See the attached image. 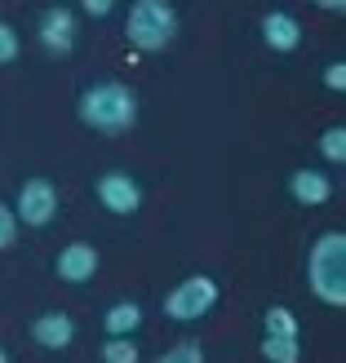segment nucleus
Returning a JSON list of instances; mask_svg holds the SVG:
<instances>
[{
	"instance_id": "obj_1",
	"label": "nucleus",
	"mask_w": 346,
	"mask_h": 363,
	"mask_svg": "<svg viewBox=\"0 0 346 363\" xmlns=\"http://www.w3.org/2000/svg\"><path fill=\"white\" fill-rule=\"evenodd\" d=\"M76 116L94 133L116 138V133H129L134 124H138V98H134V89L120 84V80H98V84H89L85 94H80Z\"/></svg>"
},
{
	"instance_id": "obj_2",
	"label": "nucleus",
	"mask_w": 346,
	"mask_h": 363,
	"mask_svg": "<svg viewBox=\"0 0 346 363\" xmlns=\"http://www.w3.org/2000/svg\"><path fill=\"white\" fill-rule=\"evenodd\" d=\"M306 284H311V293L342 311L346 306V235L342 230H329L320 235L311 244V257H306Z\"/></svg>"
},
{
	"instance_id": "obj_3",
	"label": "nucleus",
	"mask_w": 346,
	"mask_h": 363,
	"mask_svg": "<svg viewBox=\"0 0 346 363\" xmlns=\"http://www.w3.org/2000/svg\"><path fill=\"white\" fill-rule=\"evenodd\" d=\"M124 35L138 53H160L173 45L178 35V9L169 0H134L129 18H124Z\"/></svg>"
},
{
	"instance_id": "obj_4",
	"label": "nucleus",
	"mask_w": 346,
	"mask_h": 363,
	"mask_svg": "<svg viewBox=\"0 0 346 363\" xmlns=\"http://www.w3.org/2000/svg\"><path fill=\"white\" fill-rule=\"evenodd\" d=\"M217 279H209V275H191V279H182V284H173L169 293H165V315L169 319H178V323H195V319H205L213 306H217Z\"/></svg>"
},
{
	"instance_id": "obj_5",
	"label": "nucleus",
	"mask_w": 346,
	"mask_h": 363,
	"mask_svg": "<svg viewBox=\"0 0 346 363\" xmlns=\"http://www.w3.org/2000/svg\"><path fill=\"white\" fill-rule=\"evenodd\" d=\"M13 217H18L23 226H36V230L53 226V217H58V186H53L49 177H27L23 191H18Z\"/></svg>"
},
{
	"instance_id": "obj_6",
	"label": "nucleus",
	"mask_w": 346,
	"mask_h": 363,
	"mask_svg": "<svg viewBox=\"0 0 346 363\" xmlns=\"http://www.w3.org/2000/svg\"><path fill=\"white\" fill-rule=\"evenodd\" d=\"M94 195H98V204H102L107 213H116V217H129V213L142 208V186H138V177L120 173V169L102 173V177L94 182Z\"/></svg>"
},
{
	"instance_id": "obj_7",
	"label": "nucleus",
	"mask_w": 346,
	"mask_h": 363,
	"mask_svg": "<svg viewBox=\"0 0 346 363\" xmlns=\"http://www.w3.org/2000/svg\"><path fill=\"white\" fill-rule=\"evenodd\" d=\"M76 9L67 5H49L45 18H40V45L53 53V58H71V49H76Z\"/></svg>"
},
{
	"instance_id": "obj_8",
	"label": "nucleus",
	"mask_w": 346,
	"mask_h": 363,
	"mask_svg": "<svg viewBox=\"0 0 346 363\" xmlns=\"http://www.w3.org/2000/svg\"><path fill=\"white\" fill-rule=\"evenodd\" d=\"M98 248L94 244H85V240H76V244H67L58 257H53V275H58L63 284H89L98 275Z\"/></svg>"
},
{
	"instance_id": "obj_9",
	"label": "nucleus",
	"mask_w": 346,
	"mask_h": 363,
	"mask_svg": "<svg viewBox=\"0 0 346 363\" xmlns=\"http://www.w3.org/2000/svg\"><path fill=\"white\" fill-rule=\"evenodd\" d=\"M31 337H36V346H45V350H67L71 341H76V319L67 311H49L31 323Z\"/></svg>"
},
{
	"instance_id": "obj_10",
	"label": "nucleus",
	"mask_w": 346,
	"mask_h": 363,
	"mask_svg": "<svg viewBox=\"0 0 346 363\" xmlns=\"http://www.w3.org/2000/svg\"><path fill=\"white\" fill-rule=\"evenodd\" d=\"M288 195H293L298 204H306V208H320V204L333 199V182L320 169H293L288 173Z\"/></svg>"
},
{
	"instance_id": "obj_11",
	"label": "nucleus",
	"mask_w": 346,
	"mask_h": 363,
	"mask_svg": "<svg viewBox=\"0 0 346 363\" xmlns=\"http://www.w3.org/2000/svg\"><path fill=\"white\" fill-rule=\"evenodd\" d=\"M262 40H266V49H276V53H293V49L302 45L298 18L284 13V9H271V13L262 18Z\"/></svg>"
},
{
	"instance_id": "obj_12",
	"label": "nucleus",
	"mask_w": 346,
	"mask_h": 363,
	"mask_svg": "<svg viewBox=\"0 0 346 363\" xmlns=\"http://www.w3.org/2000/svg\"><path fill=\"white\" fill-rule=\"evenodd\" d=\"M102 328L112 333V337H129V333H138V328H142V306H138V301H116L112 311H107Z\"/></svg>"
},
{
	"instance_id": "obj_13",
	"label": "nucleus",
	"mask_w": 346,
	"mask_h": 363,
	"mask_svg": "<svg viewBox=\"0 0 346 363\" xmlns=\"http://www.w3.org/2000/svg\"><path fill=\"white\" fill-rule=\"evenodd\" d=\"M262 359L266 363H302V341L298 337H262Z\"/></svg>"
},
{
	"instance_id": "obj_14",
	"label": "nucleus",
	"mask_w": 346,
	"mask_h": 363,
	"mask_svg": "<svg viewBox=\"0 0 346 363\" xmlns=\"http://www.w3.org/2000/svg\"><path fill=\"white\" fill-rule=\"evenodd\" d=\"M262 333L266 337H298V315L288 311V306H271V311L262 315Z\"/></svg>"
},
{
	"instance_id": "obj_15",
	"label": "nucleus",
	"mask_w": 346,
	"mask_h": 363,
	"mask_svg": "<svg viewBox=\"0 0 346 363\" xmlns=\"http://www.w3.org/2000/svg\"><path fill=\"white\" fill-rule=\"evenodd\" d=\"M320 155L329 160V164H346V129L333 124V129L320 133Z\"/></svg>"
},
{
	"instance_id": "obj_16",
	"label": "nucleus",
	"mask_w": 346,
	"mask_h": 363,
	"mask_svg": "<svg viewBox=\"0 0 346 363\" xmlns=\"http://www.w3.org/2000/svg\"><path fill=\"white\" fill-rule=\"evenodd\" d=\"M142 354H138V346L129 337H107L102 341V363H138Z\"/></svg>"
},
{
	"instance_id": "obj_17",
	"label": "nucleus",
	"mask_w": 346,
	"mask_h": 363,
	"mask_svg": "<svg viewBox=\"0 0 346 363\" xmlns=\"http://www.w3.org/2000/svg\"><path fill=\"white\" fill-rule=\"evenodd\" d=\"M156 363H205V346H200V341H178V346H169Z\"/></svg>"
},
{
	"instance_id": "obj_18",
	"label": "nucleus",
	"mask_w": 346,
	"mask_h": 363,
	"mask_svg": "<svg viewBox=\"0 0 346 363\" xmlns=\"http://www.w3.org/2000/svg\"><path fill=\"white\" fill-rule=\"evenodd\" d=\"M13 240H18V217L9 204H0V252L13 248Z\"/></svg>"
},
{
	"instance_id": "obj_19",
	"label": "nucleus",
	"mask_w": 346,
	"mask_h": 363,
	"mask_svg": "<svg viewBox=\"0 0 346 363\" xmlns=\"http://www.w3.org/2000/svg\"><path fill=\"white\" fill-rule=\"evenodd\" d=\"M18 58V31L9 23H0V67Z\"/></svg>"
},
{
	"instance_id": "obj_20",
	"label": "nucleus",
	"mask_w": 346,
	"mask_h": 363,
	"mask_svg": "<svg viewBox=\"0 0 346 363\" xmlns=\"http://www.w3.org/2000/svg\"><path fill=\"white\" fill-rule=\"evenodd\" d=\"M324 89H329V94H346V62L324 67Z\"/></svg>"
},
{
	"instance_id": "obj_21",
	"label": "nucleus",
	"mask_w": 346,
	"mask_h": 363,
	"mask_svg": "<svg viewBox=\"0 0 346 363\" xmlns=\"http://www.w3.org/2000/svg\"><path fill=\"white\" fill-rule=\"evenodd\" d=\"M80 13H89V18H107V13H116V5H112V0H85Z\"/></svg>"
},
{
	"instance_id": "obj_22",
	"label": "nucleus",
	"mask_w": 346,
	"mask_h": 363,
	"mask_svg": "<svg viewBox=\"0 0 346 363\" xmlns=\"http://www.w3.org/2000/svg\"><path fill=\"white\" fill-rule=\"evenodd\" d=\"M324 13H346V0H320Z\"/></svg>"
},
{
	"instance_id": "obj_23",
	"label": "nucleus",
	"mask_w": 346,
	"mask_h": 363,
	"mask_svg": "<svg viewBox=\"0 0 346 363\" xmlns=\"http://www.w3.org/2000/svg\"><path fill=\"white\" fill-rule=\"evenodd\" d=\"M0 363H9V354H5V346H0Z\"/></svg>"
}]
</instances>
